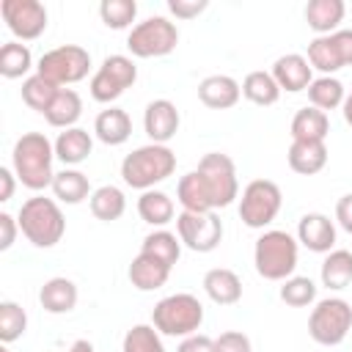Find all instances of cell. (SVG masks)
<instances>
[{
    "instance_id": "cell-1",
    "label": "cell",
    "mask_w": 352,
    "mask_h": 352,
    "mask_svg": "<svg viewBox=\"0 0 352 352\" xmlns=\"http://www.w3.org/2000/svg\"><path fill=\"white\" fill-rule=\"evenodd\" d=\"M52 160H55V146L44 132H25L22 138H16L11 151V168L16 179L22 182V187L33 192L52 187V179H55Z\"/></svg>"
},
{
    "instance_id": "cell-2",
    "label": "cell",
    "mask_w": 352,
    "mask_h": 352,
    "mask_svg": "<svg viewBox=\"0 0 352 352\" xmlns=\"http://www.w3.org/2000/svg\"><path fill=\"white\" fill-rule=\"evenodd\" d=\"M176 170V154L168 146L146 143L124 157L121 162V179L132 190H154V184L165 182Z\"/></svg>"
},
{
    "instance_id": "cell-3",
    "label": "cell",
    "mask_w": 352,
    "mask_h": 352,
    "mask_svg": "<svg viewBox=\"0 0 352 352\" xmlns=\"http://www.w3.org/2000/svg\"><path fill=\"white\" fill-rule=\"evenodd\" d=\"M19 231L25 234V239L36 248H55L66 231V217L58 206L55 198L47 195H33L22 204L19 214Z\"/></svg>"
},
{
    "instance_id": "cell-4",
    "label": "cell",
    "mask_w": 352,
    "mask_h": 352,
    "mask_svg": "<svg viewBox=\"0 0 352 352\" xmlns=\"http://www.w3.org/2000/svg\"><path fill=\"white\" fill-rule=\"evenodd\" d=\"M297 253H300V242L289 231H278V228L264 231L253 248L256 272L264 280H286L294 275Z\"/></svg>"
},
{
    "instance_id": "cell-5",
    "label": "cell",
    "mask_w": 352,
    "mask_h": 352,
    "mask_svg": "<svg viewBox=\"0 0 352 352\" xmlns=\"http://www.w3.org/2000/svg\"><path fill=\"white\" fill-rule=\"evenodd\" d=\"M201 322H204V305L195 294L187 292L162 297L151 311V324L160 330V336H170V338H187L198 333Z\"/></svg>"
},
{
    "instance_id": "cell-6",
    "label": "cell",
    "mask_w": 352,
    "mask_h": 352,
    "mask_svg": "<svg viewBox=\"0 0 352 352\" xmlns=\"http://www.w3.org/2000/svg\"><path fill=\"white\" fill-rule=\"evenodd\" d=\"M88 72H91V52L80 44L55 47V50L44 52L38 58V66H36V74L47 77L58 88H66V85H74V82L85 80Z\"/></svg>"
},
{
    "instance_id": "cell-7",
    "label": "cell",
    "mask_w": 352,
    "mask_h": 352,
    "mask_svg": "<svg viewBox=\"0 0 352 352\" xmlns=\"http://www.w3.org/2000/svg\"><path fill=\"white\" fill-rule=\"evenodd\" d=\"M352 330V305L341 297L319 300L308 316V336L322 346H338Z\"/></svg>"
},
{
    "instance_id": "cell-8",
    "label": "cell",
    "mask_w": 352,
    "mask_h": 352,
    "mask_svg": "<svg viewBox=\"0 0 352 352\" xmlns=\"http://www.w3.org/2000/svg\"><path fill=\"white\" fill-rule=\"evenodd\" d=\"M176 44H179V28L168 16H148L138 22L126 36V47L135 58H162L170 55Z\"/></svg>"
},
{
    "instance_id": "cell-9",
    "label": "cell",
    "mask_w": 352,
    "mask_h": 352,
    "mask_svg": "<svg viewBox=\"0 0 352 352\" xmlns=\"http://www.w3.org/2000/svg\"><path fill=\"white\" fill-rule=\"evenodd\" d=\"M198 176L212 198V206L214 212L234 204V198H239V182H236V168H234V160L228 154H220V151H209L201 157L198 162Z\"/></svg>"
},
{
    "instance_id": "cell-10",
    "label": "cell",
    "mask_w": 352,
    "mask_h": 352,
    "mask_svg": "<svg viewBox=\"0 0 352 352\" xmlns=\"http://www.w3.org/2000/svg\"><path fill=\"white\" fill-rule=\"evenodd\" d=\"M283 195L280 187L270 179H253L245 184L242 198H239V220L248 228H264L270 226L278 212H280Z\"/></svg>"
},
{
    "instance_id": "cell-11",
    "label": "cell",
    "mask_w": 352,
    "mask_h": 352,
    "mask_svg": "<svg viewBox=\"0 0 352 352\" xmlns=\"http://www.w3.org/2000/svg\"><path fill=\"white\" fill-rule=\"evenodd\" d=\"M135 80H138V66L129 55H107L102 60V66L94 72L88 88H91V96L99 104H110L126 88H132Z\"/></svg>"
},
{
    "instance_id": "cell-12",
    "label": "cell",
    "mask_w": 352,
    "mask_h": 352,
    "mask_svg": "<svg viewBox=\"0 0 352 352\" xmlns=\"http://www.w3.org/2000/svg\"><path fill=\"white\" fill-rule=\"evenodd\" d=\"M176 234L184 248L212 253L223 239V220L214 212H182L176 217Z\"/></svg>"
},
{
    "instance_id": "cell-13",
    "label": "cell",
    "mask_w": 352,
    "mask_h": 352,
    "mask_svg": "<svg viewBox=\"0 0 352 352\" xmlns=\"http://www.w3.org/2000/svg\"><path fill=\"white\" fill-rule=\"evenodd\" d=\"M308 63L322 74H336L344 66H352V30H336L330 36H316L308 44Z\"/></svg>"
},
{
    "instance_id": "cell-14",
    "label": "cell",
    "mask_w": 352,
    "mask_h": 352,
    "mask_svg": "<svg viewBox=\"0 0 352 352\" xmlns=\"http://www.w3.org/2000/svg\"><path fill=\"white\" fill-rule=\"evenodd\" d=\"M0 14L19 41H33L47 30V8L38 0H3Z\"/></svg>"
},
{
    "instance_id": "cell-15",
    "label": "cell",
    "mask_w": 352,
    "mask_h": 352,
    "mask_svg": "<svg viewBox=\"0 0 352 352\" xmlns=\"http://www.w3.org/2000/svg\"><path fill=\"white\" fill-rule=\"evenodd\" d=\"M179 110L170 99H154L146 104V113H143V129L148 135L151 143H160V146H168V140L179 132Z\"/></svg>"
},
{
    "instance_id": "cell-16",
    "label": "cell",
    "mask_w": 352,
    "mask_h": 352,
    "mask_svg": "<svg viewBox=\"0 0 352 352\" xmlns=\"http://www.w3.org/2000/svg\"><path fill=\"white\" fill-rule=\"evenodd\" d=\"M297 242L311 253H330L336 245V223L322 212H308L297 223Z\"/></svg>"
},
{
    "instance_id": "cell-17",
    "label": "cell",
    "mask_w": 352,
    "mask_h": 352,
    "mask_svg": "<svg viewBox=\"0 0 352 352\" xmlns=\"http://www.w3.org/2000/svg\"><path fill=\"white\" fill-rule=\"evenodd\" d=\"M278 82L280 91H289V94H300V91H308V85L314 82V69L308 63L305 55H297V52H289V55H280L275 63H272V72H270Z\"/></svg>"
},
{
    "instance_id": "cell-18",
    "label": "cell",
    "mask_w": 352,
    "mask_h": 352,
    "mask_svg": "<svg viewBox=\"0 0 352 352\" xmlns=\"http://www.w3.org/2000/svg\"><path fill=\"white\" fill-rule=\"evenodd\" d=\"M242 85L228 74H209L198 82V99L212 110H228L239 102Z\"/></svg>"
},
{
    "instance_id": "cell-19",
    "label": "cell",
    "mask_w": 352,
    "mask_h": 352,
    "mask_svg": "<svg viewBox=\"0 0 352 352\" xmlns=\"http://www.w3.org/2000/svg\"><path fill=\"white\" fill-rule=\"evenodd\" d=\"M286 160L294 173L314 176L327 165V146L324 140H292Z\"/></svg>"
},
{
    "instance_id": "cell-20",
    "label": "cell",
    "mask_w": 352,
    "mask_h": 352,
    "mask_svg": "<svg viewBox=\"0 0 352 352\" xmlns=\"http://www.w3.org/2000/svg\"><path fill=\"white\" fill-rule=\"evenodd\" d=\"M204 292L217 305H234L242 300V280L228 267H214L204 275Z\"/></svg>"
},
{
    "instance_id": "cell-21",
    "label": "cell",
    "mask_w": 352,
    "mask_h": 352,
    "mask_svg": "<svg viewBox=\"0 0 352 352\" xmlns=\"http://www.w3.org/2000/svg\"><path fill=\"white\" fill-rule=\"evenodd\" d=\"M55 160H60L66 168L72 165H80L88 160L91 148H94V140L88 135V129L82 126H72V129H63L58 138H55Z\"/></svg>"
},
{
    "instance_id": "cell-22",
    "label": "cell",
    "mask_w": 352,
    "mask_h": 352,
    "mask_svg": "<svg viewBox=\"0 0 352 352\" xmlns=\"http://www.w3.org/2000/svg\"><path fill=\"white\" fill-rule=\"evenodd\" d=\"M170 278V267H165L162 261L146 256V253H138L129 264V283L138 289V292H154V289H162Z\"/></svg>"
},
{
    "instance_id": "cell-23",
    "label": "cell",
    "mask_w": 352,
    "mask_h": 352,
    "mask_svg": "<svg viewBox=\"0 0 352 352\" xmlns=\"http://www.w3.org/2000/svg\"><path fill=\"white\" fill-rule=\"evenodd\" d=\"M346 14L344 0H311L305 6V22L316 36H330L338 30Z\"/></svg>"
},
{
    "instance_id": "cell-24",
    "label": "cell",
    "mask_w": 352,
    "mask_h": 352,
    "mask_svg": "<svg viewBox=\"0 0 352 352\" xmlns=\"http://www.w3.org/2000/svg\"><path fill=\"white\" fill-rule=\"evenodd\" d=\"M94 135L104 143V146H121L129 140L132 135V118L126 116V110L121 107H107L96 116L94 121Z\"/></svg>"
},
{
    "instance_id": "cell-25",
    "label": "cell",
    "mask_w": 352,
    "mask_h": 352,
    "mask_svg": "<svg viewBox=\"0 0 352 352\" xmlns=\"http://www.w3.org/2000/svg\"><path fill=\"white\" fill-rule=\"evenodd\" d=\"M77 286H74V280H69V278H50L44 286H41V292H38V302H41V308L47 311V314H69V311H74V305H77Z\"/></svg>"
},
{
    "instance_id": "cell-26",
    "label": "cell",
    "mask_w": 352,
    "mask_h": 352,
    "mask_svg": "<svg viewBox=\"0 0 352 352\" xmlns=\"http://www.w3.org/2000/svg\"><path fill=\"white\" fill-rule=\"evenodd\" d=\"M82 116V99L74 88H60L58 96L52 99V104L47 107L44 118L50 126H58V129H72Z\"/></svg>"
},
{
    "instance_id": "cell-27",
    "label": "cell",
    "mask_w": 352,
    "mask_h": 352,
    "mask_svg": "<svg viewBox=\"0 0 352 352\" xmlns=\"http://www.w3.org/2000/svg\"><path fill=\"white\" fill-rule=\"evenodd\" d=\"M52 195L60 201V204H82L85 198H91V184H88V176L77 168H63L55 173L52 179Z\"/></svg>"
},
{
    "instance_id": "cell-28",
    "label": "cell",
    "mask_w": 352,
    "mask_h": 352,
    "mask_svg": "<svg viewBox=\"0 0 352 352\" xmlns=\"http://www.w3.org/2000/svg\"><path fill=\"white\" fill-rule=\"evenodd\" d=\"M138 214H140L143 223H148L154 228H162V226H168L173 220L176 206H173V198L168 192H162V190H146L138 198Z\"/></svg>"
},
{
    "instance_id": "cell-29",
    "label": "cell",
    "mask_w": 352,
    "mask_h": 352,
    "mask_svg": "<svg viewBox=\"0 0 352 352\" xmlns=\"http://www.w3.org/2000/svg\"><path fill=\"white\" fill-rule=\"evenodd\" d=\"M330 132V118L327 113L316 107H302L292 118V140H324Z\"/></svg>"
},
{
    "instance_id": "cell-30",
    "label": "cell",
    "mask_w": 352,
    "mask_h": 352,
    "mask_svg": "<svg viewBox=\"0 0 352 352\" xmlns=\"http://www.w3.org/2000/svg\"><path fill=\"white\" fill-rule=\"evenodd\" d=\"M176 198L182 204V212H214L212 206V198L198 176V170H190L179 179L176 184Z\"/></svg>"
},
{
    "instance_id": "cell-31",
    "label": "cell",
    "mask_w": 352,
    "mask_h": 352,
    "mask_svg": "<svg viewBox=\"0 0 352 352\" xmlns=\"http://www.w3.org/2000/svg\"><path fill=\"white\" fill-rule=\"evenodd\" d=\"M88 206H91V214H94L96 220L113 223V220H118V217L124 214L126 198H124V192H121L116 184H102V187H96V190L91 192Z\"/></svg>"
},
{
    "instance_id": "cell-32",
    "label": "cell",
    "mask_w": 352,
    "mask_h": 352,
    "mask_svg": "<svg viewBox=\"0 0 352 352\" xmlns=\"http://www.w3.org/2000/svg\"><path fill=\"white\" fill-rule=\"evenodd\" d=\"M319 278H322V286L327 289H346L352 283V250H330L322 261V270H319Z\"/></svg>"
},
{
    "instance_id": "cell-33",
    "label": "cell",
    "mask_w": 352,
    "mask_h": 352,
    "mask_svg": "<svg viewBox=\"0 0 352 352\" xmlns=\"http://www.w3.org/2000/svg\"><path fill=\"white\" fill-rule=\"evenodd\" d=\"M346 99V91H344V82L338 77H330V74H322L316 77L311 85H308V102L311 107L327 113V110H336L341 107Z\"/></svg>"
},
{
    "instance_id": "cell-34",
    "label": "cell",
    "mask_w": 352,
    "mask_h": 352,
    "mask_svg": "<svg viewBox=\"0 0 352 352\" xmlns=\"http://www.w3.org/2000/svg\"><path fill=\"white\" fill-rule=\"evenodd\" d=\"M140 253H146V256H151V258H157V261H162L165 267L173 270V264L182 256V239H179V234H170L165 228H157V231L146 234Z\"/></svg>"
},
{
    "instance_id": "cell-35",
    "label": "cell",
    "mask_w": 352,
    "mask_h": 352,
    "mask_svg": "<svg viewBox=\"0 0 352 352\" xmlns=\"http://www.w3.org/2000/svg\"><path fill=\"white\" fill-rule=\"evenodd\" d=\"M242 96L258 107H270L280 99V88L270 72H250L242 80Z\"/></svg>"
},
{
    "instance_id": "cell-36",
    "label": "cell",
    "mask_w": 352,
    "mask_h": 352,
    "mask_svg": "<svg viewBox=\"0 0 352 352\" xmlns=\"http://www.w3.org/2000/svg\"><path fill=\"white\" fill-rule=\"evenodd\" d=\"M30 69H33V55H30L28 44H22V41H6L0 47V74L6 80H19Z\"/></svg>"
},
{
    "instance_id": "cell-37",
    "label": "cell",
    "mask_w": 352,
    "mask_h": 352,
    "mask_svg": "<svg viewBox=\"0 0 352 352\" xmlns=\"http://www.w3.org/2000/svg\"><path fill=\"white\" fill-rule=\"evenodd\" d=\"M58 85L55 82H50L47 77H41V74H30V77H25L22 80V102L30 107V110H36V113H47V107L52 104V99L58 96Z\"/></svg>"
},
{
    "instance_id": "cell-38",
    "label": "cell",
    "mask_w": 352,
    "mask_h": 352,
    "mask_svg": "<svg viewBox=\"0 0 352 352\" xmlns=\"http://www.w3.org/2000/svg\"><path fill=\"white\" fill-rule=\"evenodd\" d=\"M25 327H28V314L19 302L14 300H3L0 302V341L3 344H11L16 338L25 336Z\"/></svg>"
},
{
    "instance_id": "cell-39",
    "label": "cell",
    "mask_w": 352,
    "mask_h": 352,
    "mask_svg": "<svg viewBox=\"0 0 352 352\" xmlns=\"http://www.w3.org/2000/svg\"><path fill=\"white\" fill-rule=\"evenodd\" d=\"M99 16L110 30H124L135 22L138 16V3L135 0H102L99 3ZM135 28V25H132Z\"/></svg>"
},
{
    "instance_id": "cell-40",
    "label": "cell",
    "mask_w": 352,
    "mask_h": 352,
    "mask_svg": "<svg viewBox=\"0 0 352 352\" xmlns=\"http://www.w3.org/2000/svg\"><path fill=\"white\" fill-rule=\"evenodd\" d=\"M121 352H165V346L154 324H132L124 336Z\"/></svg>"
},
{
    "instance_id": "cell-41",
    "label": "cell",
    "mask_w": 352,
    "mask_h": 352,
    "mask_svg": "<svg viewBox=\"0 0 352 352\" xmlns=\"http://www.w3.org/2000/svg\"><path fill=\"white\" fill-rule=\"evenodd\" d=\"M280 300L292 308H305L316 300V283L305 275H292L286 280H280Z\"/></svg>"
},
{
    "instance_id": "cell-42",
    "label": "cell",
    "mask_w": 352,
    "mask_h": 352,
    "mask_svg": "<svg viewBox=\"0 0 352 352\" xmlns=\"http://www.w3.org/2000/svg\"><path fill=\"white\" fill-rule=\"evenodd\" d=\"M214 352H253L250 338L239 330H226L214 338Z\"/></svg>"
},
{
    "instance_id": "cell-43",
    "label": "cell",
    "mask_w": 352,
    "mask_h": 352,
    "mask_svg": "<svg viewBox=\"0 0 352 352\" xmlns=\"http://www.w3.org/2000/svg\"><path fill=\"white\" fill-rule=\"evenodd\" d=\"M168 11L176 19H192L206 11V0H168Z\"/></svg>"
},
{
    "instance_id": "cell-44",
    "label": "cell",
    "mask_w": 352,
    "mask_h": 352,
    "mask_svg": "<svg viewBox=\"0 0 352 352\" xmlns=\"http://www.w3.org/2000/svg\"><path fill=\"white\" fill-rule=\"evenodd\" d=\"M19 234V220L8 212H0V250H8Z\"/></svg>"
},
{
    "instance_id": "cell-45",
    "label": "cell",
    "mask_w": 352,
    "mask_h": 352,
    "mask_svg": "<svg viewBox=\"0 0 352 352\" xmlns=\"http://www.w3.org/2000/svg\"><path fill=\"white\" fill-rule=\"evenodd\" d=\"M176 352H214V338L201 336V333H192V336L182 338V344H179Z\"/></svg>"
},
{
    "instance_id": "cell-46",
    "label": "cell",
    "mask_w": 352,
    "mask_h": 352,
    "mask_svg": "<svg viewBox=\"0 0 352 352\" xmlns=\"http://www.w3.org/2000/svg\"><path fill=\"white\" fill-rule=\"evenodd\" d=\"M336 223L346 234H352V192H346V195L338 198V204H336Z\"/></svg>"
},
{
    "instance_id": "cell-47",
    "label": "cell",
    "mask_w": 352,
    "mask_h": 352,
    "mask_svg": "<svg viewBox=\"0 0 352 352\" xmlns=\"http://www.w3.org/2000/svg\"><path fill=\"white\" fill-rule=\"evenodd\" d=\"M14 168H0V201H11L14 195V187H16V179H14Z\"/></svg>"
},
{
    "instance_id": "cell-48",
    "label": "cell",
    "mask_w": 352,
    "mask_h": 352,
    "mask_svg": "<svg viewBox=\"0 0 352 352\" xmlns=\"http://www.w3.org/2000/svg\"><path fill=\"white\" fill-rule=\"evenodd\" d=\"M341 113H344V121L352 126V94H346V99L341 104Z\"/></svg>"
},
{
    "instance_id": "cell-49",
    "label": "cell",
    "mask_w": 352,
    "mask_h": 352,
    "mask_svg": "<svg viewBox=\"0 0 352 352\" xmlns=\"http://www.w3.org/2000/svg\"><path fill=\"white\" fill-rule=\"evenodd\" d=\"M66 352H94V346H91V341H82V338H80V341H74Z\"/></svg>"
},
{
    "instance_id": "cell-50",
    "label": "cell",
    "mask_w": 352,
    "mask_h": 352,
    "mask_svg": "<svg viewBox=\"0 0 352 352\" xmlns=\"http://www.w3.org/2000/svg\"><path fill=\"white\" fill-rule=\"evenodd\" d=\"M0 352H8V349H6V346H3V349H0Z\"/></svg>"
}]
</instances>
